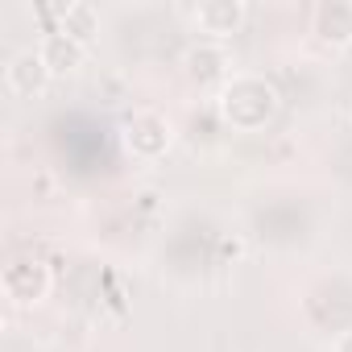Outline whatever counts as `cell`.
Here are the masks:
<instances>
[{
	"mask_svg": "<svg viewBox=\"0 0 352 352\" xmlns=\"http://www.w3.org/2000/svg\"><path fill=\"white\" fill-rule=\"evenodd\" d=\"M220 116L224 124H232L236 133H261L274 116H278V87L265 79V75H232L224 87H220Z\"/></svg>",
	"mask_w": 352,
	"mask_h": 352,
	"instance_id": "1",
	"label": "cell"
},
{
	"mask_svg": "<svg viewBox=\"0 0 352 352\" xmlns=\"http://www.w3.org/2000/svg\"><path fill=\"white\" fill-rule=\"evenodd\" d=\"M120 141H124L129 157H137V162H157V157H166L170 145H174V124H170L157 108H137V112L124 116Z\"/></svg>",
	"mask_w": 352,
	"mask_h": 352,
	"instance_id": "2",
	"label": "cell"
},
{
	"mask_svg": "<svg viewBox=\"0 0 352 352\" xmlns=\"http://www.w3.org/2000/svg\"><path fill=\"white\" fill-rule=\"evenodd\" d=\"M54 286V265L38 261V257H17L5 265V274H0V290H5V298L13 307H38L46 302Z\"/></svg>",
	"mask_w": 352,
	"mask_h": 352,
	"instance_id": "3",
	"label": "cell"
},
{
	"mask_svg": "<svg viewBox=\"0 0 352 352\" xmlns=\"http://www.w3.org/2000/svg\"><path fill=\"white\" fill-rule=\"evenodd\" d=\"M50 83H54V75H50L38 46H25L5 63V91L13 100H38V96H46Z\"/></svg>",
	"mask_w": 352,
	"mask_h": 352,
	"instance_id": "4",
	"label": "cell"
},
{
	"mask_svg": "<svg viewBox=\"0 0 352 352\" xmlns=\"http://www.w3.org/2000/svg\"><path fill=\"white\" fill-rule=\"evenodd\" d=\"M183 71H187V79L191 83H199V87H212V83H228L236 71H232V54H228V46L224 42H191L187 46V54H183Z\"/></svg>",
	"mask_w": 352,
	"mask_h": 352,
	"instance_id": "5",
	"label": "cell"
},
{
	"mask_svg": "<svg viewBox=\"0 0 352 352\" xmlns=\"http://www.w3.org/2000/svg\"><path fill=\"white\" fill-rule=\"evenodd\" d=\"M249 9L245 0H204V5L191 9V21H195V34L204 42H228L232 34H241Z\"/></svg>",
	"mask_w": 352,
	"mask_h": 352,
	"instance_id": "6",
	"label": "cell"
},
{
	"mask_svg": "<svg viewBox=\"0 0 352 352\" xmlns=\"http://www.w3.org/2000/svg\"><path fill=\"white\" fill-rule=\"evenodd\" d=\"M315 38L331 50H348L352 46V0H323L311 13Z\"/></svg>",
	"mask_w": 352,
	"mask_h": 352,
	"instance_id": "7",
	"label": "cell"
},
{
	"mask_svg": "<svg viewBox=\"0 0 352 352\" xmlns=\"http://www.w3.org/2000/svg\"><path fill=\"white\" fill-rule=\"evenodd\" d=\"M50 17H54V25H50V30H58V34H67V38L83 42V46H91V42H96V34H100V25H104L100 9H96V5H87V0H67V5H54V9H50Z\"/></svg>",
	"mask_w": 352,
	"mask_h": 352,
	"instance_id": "8",
	"label": "cell"
},
{
	"mask_svg": "<svg viewBox=\"0 0 352 352\" xmlns=\"http://www.w3.org/2000/svg\"><path fill=\"white\" fill-rule=\"evenodd\" d=\"M38 50H42V58H46V67H50L54 79H67V75H75L87 63V46L75 42V38H67V34H58V30H46L42 42H38Z\"/></svg>",
	"mask_w": 352,
	"mask_h": 352,
	"instance_id": "9",
	"label": "cell"
},
{
	"mask_svg": "<svg viewBox=\"0 0 352 352\" xmlns=\"http://www.w3.org/2000/svg\"><path fill=\"white\" fill-rule=\"evenodd\" d=\"M241 253H245V245H241L236 236H224V241H220V257H232V261H236Z\"/></svg>",
	"mask_w": 352,
	"mask_h": 352,
	"instance_id": "10",
	"label": "cell"
},
{
	"mask_svg": "<svg viewBox=\"0 0 352 352\" xmlns=\"http://www.w3.org/2000/svg\"><path fill=\"white\" fill-rule=\"evenodd\" d=\"M331 352H352V327L336 336V344H331Z\"/></svg>",
	"mask_w": 352,
	"mask_h": 352,
	"instance_id": "11",
	"label": "cell"
},
{
	"mask_svg": "<svg viewBox=\"0 0 352 352\" xmlns=\"http://www.w3.org/2000/svg\"><path fill=\"white\" fill-rule=\"evenodd\" d=\"M137 199H141V212H153V204H157V191H141Z\"/></svg>",
	"mask_w": 352,
	"mask_h": 352,
	"instance_id": "12",
	"label": "cell"
}]
</instances>
